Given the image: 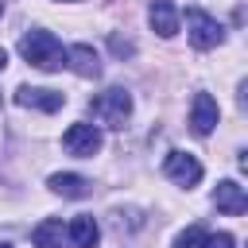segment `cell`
<instances>
[{
	"instance_id": "cell-1",
	"label": "cell",
	"mask_w": 248,
	"mask_h": 248,
	"mask_svg": "<svg viewBox=\"0 0 248 248\" xmlns=\"http://www.w3.org/2000/svg\"><path fill=\"white\" fill-rule=\"evenodd\" d=\"M19 54L35 66V70H62L66 66V50L50 31H27L19 39Z\"/></svg>"
},
{
	"instance_id": "cell-2",
	"label": "cell",
	"mask_w": 248,
	"mask_h": 248,
	"mask_svg": "<svg viewBox=\"0 0 248 248\" xmlns=\"http://www.w3.org/2000/svg\"><path fill=\"white\" fill-rule=\"evenodd\" d=\"M186 31H190V46L194 50H213L225 39V27L202 8H186Z\"/></svg>"
},
{
	"instance_id": "cell-3",
	"label": "cell",
	"mask_w": 248,
	"mask_h": 248,
	"mask_svg": "<svg viewBox=\"0 0 248 248\" xmlns=\"http://www.w3.org/2000/svg\"><path fill=\"white\" fill-rule=\"evenodd\" d=\"M89 108H93V116H97L101 124L120 128V124L128 120V112H132V97H128L124 89H105V93H97V97L89 101Z\"/></svg>"
},
{
	"instance_id": "cell-4",
	"label": "cell",
	"mask_w": 248,
	"mask_h": 248,
	"mask_svg": "<svg viewBox=\"0 0 248 248\" xmlns=\"http://www.w3.org/2000/svg\"><path fill=\"white\" fill-rule=\"evenodd\" d=\"M62 147L70 151V155H81V159H93L97 151H101V132L93 128V124H70L66 128V136H62Z\"/></svg>"
},
{
	"instance_id": "cell-5",
	"label": "cell",
	"mask_w": 248,
	"mask_h": 248,
	"mask_svg": "<svg viewBox=\"0 0 248 248\" xmlns=\"http://www.w3.org/2000/svg\"><path fill=\"white\" fill-rule=\"evenodd\" d=\"M16 105H23V108H39V112H58V108L66 105V93H58V89L19 85V89H16Z\"/></svg>"
},
{
	"instance_id": "cell-6",
	"label": "cell",
	"mask_w": 248,
	"mask_h": 248,
	"mask_svg": "<svg viewBox=\"0 0 248 248\" xmlns=\"http://www.w3.org/2000/svg\"><path fill=\"white\" fill-rule=\"evenodd\" d=\"M163 170H167V178H174L178 186H194V182L202 178V163H198L190 151H170V155L163 159Z\"/></svg>"
},
{
	"instance_id": "cell-7",
	"label": "cell",
	"mask_w": 248,
	"mask_h": 248,
	"mask_svg": "<svg viewBox=\"0 0 248 248\" xmlns=\"http://www.w3.org/2000/svg\"><path fill=\"white\" fill-rule=\"evenodd\" d=\"M217 116H221L217 101H213L209 93H198L194 105H190V124H194V132H198V136H209V132L217 128Z\"/></svg>"
},
{
	"instance_id": "cell-8",
	"label": "cell",
	"mask_w": 248,
	"mask_h": 248,
	"mask_svg": "<svg viewBox=\"0 0 248 248\" xmlns=\"http://www.w3.org/2000/svg\"><path fill=\"white\" fill-rule=\"evenodd\" d=\"M213 202H217V209H221V213H229V217H240V213L248 209L244 186H240V182H232V178L217 182V190H213Z\"/></svg>"
},
{
	"instance_id": "cell-9",
	"label": "cell",
	"mask_w": 248,
	"mask_h": 248,
	"mask_svg": "<svg viewBox=\"0 0 248 248\" xmlns=\"http://www.w3.org/2000/svg\"><path fill=\"white\" fill-rule=\"evenodd\" d=\"M66 66H70L78 78H101V58H97V50L85 46V43H78V46L66 50Z\"/></svg>"
},
{
	"instance_id": "cell-10",
	"label": "cell",
	"mask_w": 248,
	"mask_h": 248,
	"mask_svg": "<svg viewBox=\"0 0 248 248\" xmlns=\"http://www.w3.org/2000/svg\"><path fill=\"white\" fill-rule=\"evenodd\" d=\"M147 23H151L163 39H170V35L178 31V8H174L170 0H155V4L147 8Z\"/></svg>"
},
{
	"instance_id": "cell-11",
	"label": "cell",
	"mask_w": 248,
	"mask_h": 248,
	"mask_svg": "<svg viewBox=\"0 0 248 248\" xmlns=\"http://www.w3.org/2000/svg\"><path fill=\"white\" fill-rule=\"evenodd\" d=\"M66 236L74 240V248H97V236H101V229H97V221H93L89 213H81V217H74V221H70Z\"/></svg>"
},
{
	"instance_id": "cell-12",
	"label": "cell",
	"mask_w": 248,
	"mask_h": 248,
	"mask_svg": "<svg viewBox=\"0 0 248 248\" xmlns=\"http://www.w3.org/2000/svg\"><path fill=\"white\" fill-rule=\"evenodd\" d=\"M31 240H35V248H66V225L54 221V217H46V221L35 225Z\"/></svg>"
},
{
	"instance_id": "cell-13",
	"label": "cell",
	"mask_w": 248,
	"mask_h": 248,
	"mask_svg": "<svg viewBox=\"0 0 248 248\" xmlns=\"http://www.w3.org/2000/svg\"><path fill=\"white\" fill-rule=\"evenodd\" d=\"M50 190L62 198H85L89 194V178L81 174H50Z\"/></svg>"
},
{
	"instance_id": "cell-14",
	"label": "cell",
	"mask_w": 248,
	"mask_h": 248,
	"mask_svg": "<svg viewBox=\"0 0 248 248\" xmlns=\"http://www.w3.org/2000/svg\"><path fill=\"white\" fill-rule=\"evenodd\" d=\"M202 240H205V229H202V225H190L186 232H178L174 248H202Z\"/></svg>"
},
{
	"instance_id": "cell-15",
	"label": "cell",
	"mask_w": 248,
	"mask_h": 248,
	"mask_svg": "<svg viewBox=\"0 0 248 248\" xmlns=\"http://www.w3.org/2000/svg\"><path fill=\"white\" fill-rule=\"evenodd\" d=\"M202 248H236V240H232L229 232H205Z\"/></svg>"
},
{
	"instance_id": "cell-16",
	"label": "cell",
	"mask_w": 248,
	"mask_h": 248,
	"mask_svg": "<svg viewBox=\"0 0 248 248\" xmlns=\"http://www.w3.org/2000/svg\"><path fill=\"white\" fill-rule=\"evenodd\" d=\"M112 54H120V58H124V54H132V43H128V39H120V35H112Z\"/></svg>"
},
{
	"instance_id": "cell-17",
	"label": "cell",
	"mask_w": 248,
	"mask_h": 248,
	"mask_svg": "<svg viewBox=\"0 0 248 248\" xmlns=\"http://www.w3.org/2000/svg\"><path fill=\"white\" fill-rule=\"evenodd\" d=\"M4 66H8V54H4V50H0V70H4Z\"/></svg>"
},
{
	"instance_id": "cell-18",
	"label": "cell",
	"mask_w": 248,
	"mask_h": 248,
	"mask_svg": "<svg viewBox=\"0 0 248 248\" xmlns=\"http://www.w3.org/2000/svg\"><path fill=\"white\" fill-rule=\"evenodd\" d=\"M0 248H12V244H0Z\"/></svg>"
},
{
	"instance_id": "cell-19",
	"label": "cell",
	"mask_w": 248,
	"mask_h": 248,
	"mask_svg": "<svg viewBox=\"0 0 248 248\" xmlns=\"http://www.w3.org/2000/svg\"><path fill=\"white\" fill-rule=\"evenodd\" d=\"M0 16H4V4H0Z\"/></svg>"
}]
</instances>
